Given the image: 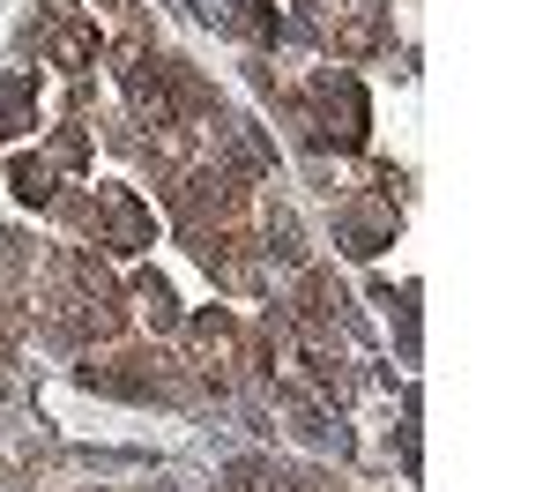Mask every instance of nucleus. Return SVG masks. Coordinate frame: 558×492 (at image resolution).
I'll list each match as a JSON object with an SVG mask.
<instances>
[{"mask_svg":"<svg viewBox=\"0 0 558 492\" xmlns=\"http://www.w3.org/2000/svg\"><path fill=\"white\" fill-rule=\"evenodd\" d=\"M15 194L23 202H52V157H23L15 165Z\"/></svg>","mask_w":558,"mask_h":492,"instance_id":"20e7f679","label":"nucleus"},{"mask_svg":"<svg viewBox=\"0 0 558 492\" xmlns=\"http://www.w3.org/2000/svg\"><path fill=\"white\" fill-rule=\"evenodd\" d=\"M313 128L336 134V142H357L365 134V97H357L350 75H328V83L313 89Z\"/></svg>","mask_w":558,"mask_h":492,"instance_id":"f257e3e1","label":"nucleus"},{"mask_svg":"<svg viewBox=\"0 0 558 492\" xmlns=\"http://www.w3.org/2000/svg\"><path fill=\"white\" fill-rule=\"evenodd\" d=\"M52 60H60V68H89V60H97V31H89V23H68V31L52 38Z\"/></svg>","mask_w":558,"mask_h":492,"instance_id":"7ed1b4c3","label":"nucleus"},{"mask_svg":"<svg viewBox=\"0 0 558 492\" xmlns=\"http://www.w3.org/2000/svg\"><path fill=\"white\" fill-rule=\"evenodd\" d=\"M97 217H105V247L112 254H142L149 247V217L128 187H97Z\"/></svg>","mask_w":558,"mask_h":492,"instance_id":"f03ea898","label":"nucleus"}]
</instances>
